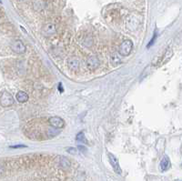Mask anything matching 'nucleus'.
I'll list each match as a JSON object with an SVG mask.
<instances>
[{
    "instance_id": "obj_16",
    "label": "nucleus",
    "mask_w": 182,
    "mask_h": 181,
    "mask_svg": "<svg viewBox=\"0 0 182 181\" xmlns=\"http://www.w3.org/2000/svg\"><path fill=\"white\" fill-rule=\"evenodd\" d=\"M67 151V153L72 154V155H77L78 153V150L75 148H68Z\"/></svg>"
},
{
    "instance_id": "obj_7",
    "label": "nucleus",
    "mask_w": 182,
    "mask_h": 181,
    "mask_svg": "<svg viewBox=\"0 0 182 181\" xmlns=\"http://www.w3.org/2000/svg\"><path fill=\"white\" fill-rule=\"evenodd\" d=\"M67 67L72 71H78L80 67V60L76 56L69 57L67 59Z\"/></svg>"
},
{
    "instance_id": "obj_18",
    "label": "nucleus",
    "mask_w": 182,
    "mask_h": 181,
    "mask_svg": "<svg viewBox=\"0 0 182 181\" xmlns=\"http://www.w3.org/2000/svg\"><path fill=\"white\" fill-rule=\"evenodd\" d=\"M78 149H81V151H85V150H86V148H85L84 147H82V146H78Z\"/></svg>"
},
{
    "instance_id": "obj_19",
    "label": "nucleus",
    "mask_w": 182,
    "mask_h": 181,
    "mask_svg": "<svg viewBox=\"0 0 182 181\" xmlns=\"http://www.w3.org/2000/svg\"><path fill=\"white\" fill-rule=\"evenodd\" d=\"M18 1H22V0H18Z\"/></svg>"
},
{
    "instance_id": "obj_1",
    "label": "nucleus",
    "mask_w": 182,
    "mask_h": 181,
    "mask_svg": "<svg viewBox=\"0 0 182 181\" xmlns=\"http://www.w3.org/2000/svg\"><path fill=\"white\" fill-rule=\"evenodd\" d=\"M133 48V43L130 40H125L118 46V53L120 56H128Z\"/></svg>"
},
{
    "instance_id": "obj_3",
    "label": "nucleus",
    "mask_w": 182,
    "mask_h": 181,
    "mask_svg": "<svg viewBox=\"0 0 182 181\" xmlns=\"http://www.w3.org/2000/svg\"><path fill=\"white\" fill-rule=\"evenodd\" d=\"M1 106H4V107H7V106H10L14 104V98L12 96V95L9 93V92H3L1 94Z\"/></svg>"
},
{
    "instance_id": "obj_6",
    "label": "nucleus",
    "mask_w": 182,
    "mask_h": 181,
    "mask_svg": "<svg viewBox=\"0 0 182 181\" xmlns=\"http://www.w3.org/2000/svg\"><path fill=\"white\" fill-rule=\"evenodd\" d=\"M49 124L52 127L60 129L65 127V121L59 117H52L49 118Z\"/></svg>"
},
{
    "instance_id": "obj_8",
    "label": "nucleus",
    "mask_w": 182,
    "mask_h": 181,
    "mask_svg": "<svg viewBox=\"0 0 182 181\" xmlns=\"http://www.w3.org/2000/svg\"><path fill=\"white\" fill-rule=\"evenodd\" d=\"M108 156V159H109V162H110L112 167L114 168V170L117 173V174H121V167L119 166V163H118V160L116 156L111 154V153H108L107 154Z\"/></svg>"
},
{
    "instance_id": "obj_13",
    "label": "nucleus",
    "mask_w": 182,
    "mask_h": 181,
    "mask_svg": "<svg viewBox=\"0 0 182 181\" xmlns=\"http://www.w3.org/2000/svg\"><path fill=\"white\" fill-rule=\"evenodd\" d=\"M120 62H121V60H120L119 56H118L117 54H113V55L111 56V63H112L114 66L119 64Z\"/></svg>"
},
{
    "instance_id": "obj_11",
    "label": "nucleus",
    "mask_w": 182,
    "mask_h": 181,
    "mask_svg": "<svg viewBox=\"0 0 182 181\" xmlns=\"http://www.w3.org/2000/svg\"><path fill=\"white\" fill-rule=\"evenodd\" d=\"M59 164H60V166H61L62 167H64V168H68L71 166L70 160L67 158H66V156H61V158H60Z\"/></svg>"
},
{
    "instance_id": "obj_14",
    "label": "nucleus",
    "mask_w": 182,
    "mask_h": 181,
    "mask_svg": "<svg viewBox=\"0 0 182 181\" xmlns=\"http://www.w3.org/2000/svg\"><path fill=\"white\" fill-rule=\"evenodd\" d=\"M47 134H48V135H50V136H52V137L57 135V134H58L57 128H55V127H53V128H48V130H47Z\"/></svg>"
},
{
    "instance_id": "obj_15",
    "label": "nucleus",
    "mask_w": 182,
    "mask_h": 181,
    "mask_svg": "<svg viewBox=\"0 0 182 181\" xmlns=\"http://www.w3.org/2000/svg\"><path fill=\"white\" fill-rule=\"evenodd\" d=\"M77 140L79 142H83V143H86V139H85V136L83 134V132H80V133L78 134L77 136Z\"/></svg>"
},
{
    "instance_id": "obj_9",
    "label": "nucleus",
    "mask_w": 182,
    "mask_h": 181,
    "mask_svg": "<svg viewBox=\"0 0 182 181\" xmlns=\"http://www.w3.org/2000/svg\"><path fill=\"white\" fill-rule=\"evenodd\" d=\"M16 99L20 103H25L28 100V95L24 91H19L16 95Z\"/></svg>"
},
{
    "instance_id": "obj_12",
    "label": "nucleus",
    "mask_w": 182,
    "mask_h": 181,
    "mask_svg": "<svg viewBox=\"0 0 182 181\" xmlns=\"http://www.w3.org/2000/svg\"><path fill=\"white\" fill-rule=\"evenodd\" d=\"M34 7H35V9H36V10L43 9L44 8V1L43 0H35Z\"/></svg>"
},
{
    "instance_id": "obj_10",
    "label": "nucleus",
    "mask_w": 182,
    "mask_h": 181,
    "mask_svg": "<svg viewBox=\"0 0 182 181\" xmlns=\"http://www.w3.org/2000/svg\"><path fill=\"white\" fill-rule=\"evenodd\" d=\"M169 167H170V161H169L168 156H165L164 158L162 159L161 162H160V167H161V170L162 171H166L167 170Z\"/></svg>"
},
{
    "instance_id": "obj_2",
    "label": "nucleus",
    "mask_w": 182,
    "mask_h": 181,
    "mask_svg": "<svg viewBox=\"0 0 182 181\" xmlns=\"http://www.w3.org/2000/svg\"><path fill=\"white\" fill-rule=\"evenodd\" d=\"M87 67L89 70H96L100 65V60L98 57V56L96 55H92L88 57L87 59Z\"/></svg>"
},
{
    "instance_id": "obj_5",
    "label": "nucleus",
    "mask_w": 182,
    "mask_h": 181,
    "mask_svg": "<svg viewBox=\"0 0 182 181\" xmlns=\"http://www.w3.org/2000/svg\"><path fill=\"white\" fill-rule=\"evenodd\" d=\"M57 33V27L53 23H47L46 25L44 26L42 29V34L45 37H50Z\"/></svg>"
},
{
    "instance_id": "obj_4",
    "label": "nucleus",
    "mask_w": 182,
    "mask_h": 181,
    "mask_svg": "<svg viewBox=\"0 0 182 181\" xmlns=\"http://www.w3.org/2000/svg\"><path fill=\"white\" fill-rule=\"evenodd\" d=\"M11 49L13 50L15 53L17 54H23L26 52V46L24 45V43L21 40H16L14 42H12L11 44Z\"/></svg>"
},
{
    "instance_id": "obj_17",
    "label": "nucleus",
    "mask_w": 182,
    "mask_h": 181,
    "mask_svg": "<svg viewBox=\"0 0 182 181\" xmlns=\"http://www.w3.org/2000/svg\"><path fill=\"white\" fill-rule=\"evenodd\" d=\"M11 148H26V146L24 145H17V146H11Z\"/></svg>"
}]
</instances>
